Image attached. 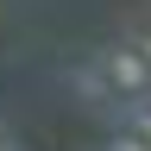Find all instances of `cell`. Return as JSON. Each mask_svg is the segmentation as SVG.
Instances as JSON below:
<instances>
[{
    "label": "cell",
    "mask_w": 151,
    "mask_h": 151,
    "mask_svg": "<svg viewBox=\"0 0 151 151\" xmlns=\"http://www.w3.org/2000/svg\"><path fill=\"white\" fill-rule=\"evenodd\" d=\"M101 69H107L113 94H145V88H151V63H145V50H139V44H132V50H107V57H101Z\"/></svg>",
    "instance_id": "1"
},
{
    "label": "cell",
    "mask_w": 151,
    "mask_h": 151,
    "mask_svg": "<svg viewBox=\"0 0 151 151\" xmlns=\"http://www.w3.org/2000/svg\"><path fill=\"white\" fill-rule=\"evenodd\" d=\"M139 50H145V63H151V32H145V44H139Z\"/></svg>",
    "instance_id": "5"
},
{
    "label": "cell",
    "mask_w": 151,
    "mask_h": 151,
    "mask_svg": "<svg viewBox=\"0 0 151 151\" xmlns=\"http://www.w3.org/2000/svg\"><path fill=\"white\" fill-rule=\"evenodd\" d=\"M76 88H82L88 101H101V107L113 101V82H107V69H101V63H82V76H76Z\"/></svg>",
    "instance_id": "2"
},
{
    "label": "cell",
    "mask_w": 151,
    "mask_h": 151,
    "mask_svg": "<svg viewBox=\"0 0 151 151\" xmlns=\"http://www.w3.org/2000/svg\"><path fill=\"white\" fill-rule=\"evenodd\" d=\"M132 139H139V145H151V113H139V120H132Z\"/></svg>",
    "instance_id": "3"
},
{
    "label": "cell",
    "mask_w": 151,
    "mask_h": 151,
    "mask_svg": "<svg viewBox=\"0 0 151 151\" xmlns=\"http://www.w3.org/2000/svg\"><path fill=\"white\" fill-rule=\"evenodd\" d=\"M113 151H151V145H139V139H120V145H113Z\"/></svg>",
    "instance_id": "4"
},
{
    "label": "cell",
    "mask_w": 151,
    "mask_h": 151,
    "mask_svg": "<svg viewBox=\"0 0 151 151\" xmlns=\"http://www.w3.org/2000/svg\"><path fill=\"white\" fill-rule=\"evenodd\" d=\"M0 151H6V139H0Z\"/></svg>",
    "instance_id": "6"
}]
</instances>
